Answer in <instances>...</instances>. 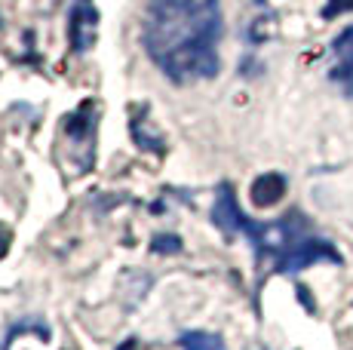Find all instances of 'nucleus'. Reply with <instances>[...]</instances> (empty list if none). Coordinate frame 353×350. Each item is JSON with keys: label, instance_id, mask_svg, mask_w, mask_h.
<instances>
[{"label": "nucleus", "instance_id": "9", "mask_svg": "<svg viewBox=\"0 0 353 350\" xmlns=\"http://www.w3.org/2000/svg\"><path fill=\"white\" fill-rule=\"evenodd\" d=\"M163 249H166V252H179L181 240L179 237H157L154 240V252H163Z\"/></svg>", "mask_w": 353, "mask_h": 350}, {"label": "nucleus", "instance_id": "8", "mask_svg": "<svg viewBox=\"0 0 353 350\" xmlns=\"http://www.w3.org/2000/svg\"><path fill=\"white\" fill-rule=\"evenodd\" d=\"M347 10H353V0H325L323 16L325 19H335L338 12H347Z\"/></svg>", "mask_w": 353, "mask_h": 350}, {"label": "nucleus", "instance_id": "6", "mask_svg": "<svg viewBox=\"0 0 353 350\" xmlns=\"http://www.w3.org/2000/svg\"><path fill=\"white\" fill-rule=\"evenodd\" d=\"M249 197L258 209H268V206H276L283 197H286V178L280 172H264L258 175L249 187Z\"/></svg>", "mask_w": 353, "mask_h": 350}, {"label": "nucleus", "instance_id": "5", "mask_svg": "<svg viewBox=\"0 0 353 350\" xmlns=\"http://www.w3.org/2000/svg\"><path fill=\"white\" fill-rule=\"evenodd\" d=\"M212 221L221 234H228V237H236V234H240L243 212H240V203H236V197H234V187H230L228 181L219 187V194H215Z\"/></svg>", "mask_w": 353, "mask_h": 350}, {"label": "nucleus", "instance_id": "1", "mask_svg": "<svg viewBox=\"0 0 353 350\" xmlns=\"http://www.w3.org/2000/svg\"><path fill=\"white\" fill-rule=\"evenodd\" d=\"M221 31L219 0H151L141 19L145 52L172 83L219 74Z\"/></svg>", "mask_w": 353, "mask_h": 350}, {"label": "nucleus", "instance_id": "3", "mask_svg": "<svg viewBox=\"0 0 353 350\" xmlns=\"http://www.w3.org/2000/svg\"><path fill=\"white\" fill-rule=\"evenodd\" d=\"M96 126H99V105L96 102H83L74 114H68L62 123V136L68 141V160L65 163H74L77 160V172H86L92 166V157H96Z\"/></svg>", "mask_w": 353, "mask_h": 350}, {"label": "nucleus", "instance_id": "7", "mask_svg": "<svg viewBox=\"0 0 353 350\" xmlns=\"http://www.w3.org/2000/svg\"><path fill=\"white\" fill-rule=\"evenodd\" d=\"M181 347L185 350H228L225 341L212 332H185L181 335Z\"/></svg>", "mask_w": 353, "mask_h": 350}, {"label": "nucleus", "instance_id": "2", "mask_svg": "<svg viewBox=\"0 0 353 350\" xmlns=\"http://www.w3.org/2000/svg\"><path fill=\"white\" fill-rule=\"evenodd\" d=\"M240 234L252 243L258 258L274 261L276 274H298L304 267L316 265V261L341 265L338 249L325 237H320L301 212H289L286 218L274 221V225H258V221L243 215Z\"/></svg>", "mask_w": 353, "mask_h": 350}, {"label": "nucleus", "instance_id": "4", "mask_svg": "<svg viewBox=\"0 0 353 350\" xmlns=\"http://www.w3.org/2000/svg\"><path fill=\"white\" fill-rule=\"evenodd\" d=\"M96 31H99V10L90 0H77L68 19V40L77 52H86L96 43Z\"/></svg>", "mask_w": 353, "mask_h": 350}, {"label": "nucleus", "instance_id": "10", "mask_svg": "<svg viewBox=\"0 0 353 350\" xmlns=\"http://www.w3.org/2000/svg\"><path fill=\"white\" fill-rule=\"evenodd\" d=\"M6 249H10V243H3V240H0V255H3Z\"/></svg>", "mask_w": 353, "mask_h": 350}]
</instances>
